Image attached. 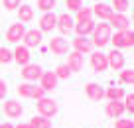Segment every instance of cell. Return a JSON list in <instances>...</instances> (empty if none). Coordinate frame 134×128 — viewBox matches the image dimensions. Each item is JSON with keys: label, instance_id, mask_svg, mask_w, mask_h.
I'll return each mask as SVG.
<instances>
[{"label": "cell", "instance_id": "1", "mask_svg": "<svg viewBox=\"0 0 134 128\" xmlns=\"http://www.w3.org/2000/svg\"><path fill=\"white\" fill-rule=\"evenodd\" d=\"M110 30H113V28H110L107 22L95 24V30H93V34H91V43H93V47L103 49V47L110 41V36H113V32H110Z\"/></svg>", "mask_w": 134, "mask_h": 128}, {"label": "cell", "instance_id": "2", "mask_svg": "<svg viewBox=\"0 0 134 128\" xmlns=\"http://www.w3.org/2000/svg\"><path fill=\"white\" fill-rule=\"evenodd\" d=\"M110 41H113V49L120 51L122 47H132L134 46V32L132 30H124V32H116L114 36H110Z\"/></svg>", "mask_w": 134, "mask_h": 128}, {"label": "cell", "instance_id": "3", "mask_svg": "<svg viewBox=\"0 0 134 128\" xmlns=\"http://www.w3.org/2000/svg\"><path fill=\"white\" fill-rule=\"evenodd\" d=\"M36 107H38L40 116H46V118H53V116L57 114V110H59L57 101L49 99V97H43V99H40L38 103H36Z\"/></svg>", "mask_w": 134, "mask_h": 128}, {"label": "cell", "instance_id": "4", "mask_svg": "<svg viewBox=\"0 0 134 128\" xmlns=\"http://www.w3.org/2000/svg\"><path fill=\"white\" fill-rule=\"evenodd\" d=\"M42 73H43V69H42V65H38V63H28V65H24V67H22V71H20L22 79H24L26 83L40 81Z\"/></svg>", "mask_w": 134, "mask_h": 128}, {"label": "cell", "instance_id": "5", "mask_svg": "<svg viewBox=\"0 0 134 128\" xmlns=\"http://www.w3.org/2000/svg\"><path fill=\"white\" fill-rule=\"evenodd\" d=\"M107 63H109V67L113 71H122V69H124L126 59H124V55H122V51L113 49L110 53H107Z\"/></svg>", "mask_w": 134, "mask_h": 128}, {"label": "cell", "instance_id": "6", "mask_svg": "<svg viewBox=\"0 0 134 128\" xmlns=\"http://www.w3.org/2000/svg\"><path fill=\"white\" fill-rule=\"evenodd\" d=\"M49 49H51V53H55V55H67V51H69V43H67V40L61 37V36L51 37V40H49Z\"/></svg>", "mask_w": 134, "mask_h": 128}, {"label": "cell", "instance_id": "7", "mask_svg": "<svg viewBox=\"0 0 134 128\" xmlns=\"http://www.w3.org/2000/svg\"><path fill=\"white\" fill-rule=\"evenodd\" d=\"M91 67L95 73H103V71L109 69V63H107V53L103 51H95L91 55Z\"/></svg>", "mask_w": 134, "mask_h": 128}, {"label": "cell", "instance_id": "8", "mask_svg": "<svg viewBox=\"0 0 134 128\" xmlns=\"http://www.w3.org/2000/svg\"><path fill=\"white\" fill-rule=\"evenodd\" d=\"M24 47H40L42 46V32L40 30H26L24 34Z\"/></svg>", "mask_w": 134, "mask_h": 128}, {"label": "cell", "instance_id": "9", "mask_svg": "<svg viewBox=\"0 0 134 128\" xmlns=\"http://www.w3.org/2000/svg\"><path fill=\"white\" fill-rule=\"evenodd\" d=\"M24 34H26V26L24 24H12L8 28V32H6V41H10V43H18V41L24 37Z\"/></svg>", "mask_w": 134, "mask_h": 128}, {"label": "cell", "instance_id": "10", "mask_svg": "<svg viewBox=\"0 0 134 128\" xmlns=\"http://www.w3.org/2000/svg\"><path fill=\"white\" fill-rule=\"evenodd\" d=\"M55 28H57L61 34H69V32H73V28H75V20H73L67 12L65 14H59L57 22H55Z\"/></svg>", "mask_w": 134, "mask_h": 128}, {"label": "cell", "instance_id": "11", "mask_svg": "<svg viewBox=\"0 0 134 128\" xmlns=\"http://www.w3.org/2000/svg\"><path fill=\"white\" fill-rule=\"evenodd\" d=\"M91 10H93V16H97L99 20H109V18L114 14L113 6L107 4V2H97V4L93 6Z\"/></svg>", "mask_w": 134, "mask_h": 128}, {"label": "cell", "instance_id": "12", "mask_svg": "<svg viewBox=\"0 0 134 128\" xmlns=\"http://www.w3.org/2000/svg\"><path fill=\"white\" fill-rule=\"evenodd\" d=\"M105 112L109 118H120L122 114H124V104H122V101H109L105 107Z\"/></svg>", "mask_w": 134, "mask_h": 128}, {"label": "cell", "instance_id": "13", "mask_svg": "<svg viewBox=\"0 0 134 128\" xmlns=\"http://www.w3.org/2000/svg\"><path fill=\"white\" fill-rule=\"evenodd\" d=\"M67 67H69V71L71 73H79V71H83V55L77 53V51H71V53H67Z\"/></svg>", "mask_w": 134, "mask_h": 128}, {"label": "cell", "instance_id": "14", "mask_svg": "<svg viewBox=\"0 0 134 128\" xmlns=\"http://www.w3.org/2000/svg\"><path fill=\"white\" fill-rule=\"evenodd\" d=\"M4 114L8 118H20L24 114V107L18 101H6L4 103Z\"/></svg>", "mask_w": 134, "mask_h": 128}, {"label": "cell", "instance_id": "15", "mask_svg": "<svg viewBox=\"0 0 134 128\" xmlns=\"http://www.w3.org/2000/svg\"><path fill=\"white\" fill-rule=\"evenodd\" d=\"M109 26H110V28H116L118 32H124V30L130 28V20L124 16V14H116V12H114L113 16L109 18Z\"/></svg>", "mask_w": 134, "mask_h": 128}, {"label": "cell", "instance_id": "16", "mask_svg": "<svg viewBox=\"0 0 134 128\" xmlns=\"http://www.w3.org/2000/svg\"><path fill=\"white\" fill-rule=\"evenodd\" d=\"M40 87L43 89V91H53L55 87H57V77L53 75V71H43L42 77H40Z\"/></svg>", "mask_w": 134, "mask_h": 128}, {"label": "cell", "instance_id": "17", "mask_svg": "<svg viewBox=\"0 0 134 128\" xmlns=\"http://www.w3.org/2000/svg\"><path fill=\"white\" fill-rule=\"evenodd\" d=\"M85 93L91 101H103L105 99V89L100 87L99 83H87L85 85Z\"/></svg>", "mask_w": 134, "mask_h": 128}, {"label": "cell", "instance_id": "18", "mask_svg": "<svg viewBox=\"0 0 134 128\" xmlns=\"http://www.w3.org/2000/svg\"><path fill=\"white\" fill-rule=\"evenodd\" d=\"M30 57H32V55H30V49L24 47V46H18L16 49L12 51V61H16L18 65H22V67L30 63Z\"/></svg>", "mask_w": 134, "mask_h": 128}, {"label": "cell", "instance_id": "19", "mask_svg": "<svg viewBox=\"0 0 134 128\" xmlns=\"http://www.w3.org/2000/svg\"><path fill=\"white\" fill-rule=\"evenodd\" d=\"M71 46H73V49H75L77 53H81V55L93 51V43H91L89 37H75V40L71 41Z\"/></svg>", "mask_w": 134, "mask_h": 128}, {"label": "cell", "instance_id": "20", "mask_svg": "<svg viewBox=\"0 0 134 128\" xmlns=\"http://www.w3.org/2000/svg\"><path fill=\"white\" fill-rule=\"evenodd\" d=\"M55 22H57V16L53 12H46L42 18H40V32H51L55 28Z\"/></svg>", "mask_w": 134, "mask_h": 128}, {"label": "cell", "instance_id": "21", "mask_svg": "<svg viewBox=\"0 0 134 128\" xmlns=\"http://www.w3.org/2000/svg\"><path fill=\"white\" fill-rule=\"evenodd\" d=\"M73 30H75L77 37H87V36H91L93 30H95V22H93V20H87V22H77Z\"/></svg>", "mask_w": 134, "mask_h": 128}, {"label": "cell", "instance_id": "22", "mask_svg": "<svg viewBox=\"0 0 134 128\" xmlns=\"http://www.w3.org/2000/svg\"><path fill=\"white\" fill-rule=\"evenodd\" d=\"M36 87H38V85H34V83H20L16 91H18V95H20L22 99H34Z\"/></svg>", "mask_w": 134, "mask_h": 128}, {"label": "cell", "instance_id": "23", "mask_svg": "<svg viewBox=\"0 0 134 128\" xmlns=\"http://www.w3.org/2000/svg\"><path fill=\"white\" fill-rule=\"evenodd\" d=\"M18 20L20 22H32L34 20V8L28 4H20V8H18Z\"/></svg>", "mask_w": 134, "mask_h": 128}, {"label": "cell", "instance_id": "24", "mask_svg": "<svg viewBox=\"0 0 134 128\" xmlns=\"http://www.w3.org/2000/svg\"><path fill=\"white\" fill-rule=\"evenodd\" d=\"M124 95H126V93L122 91L120 87H109V89H105V97L109 101H122V99H124Z\"/></svg>", "mask_w": 134, "mask_h": 128}, {"label": "cell", "instance_id": "25", "mask_svg": "<svg viewBox=\"0 0 134 128\" xmlns=\"http://www.w3.org/2000/svg\"><path fill=\"white\" fill-rule=\"evenodd\" d=\"M30 126L32 128H51V118H46V116H34L30 120Z\"/></svg>", "mask_w": 134, "mask_h": 128}, {"label": "cell", "instance_id": "26", "mask_svg": "<svg viewBox=\"0 0 134 128\" xmlns=\"http://www.w3.org/2000/svg\"><path fill=\"white\" fill-rule=\"evenodd\" d=\"M53 75L57 77V81H59V79H69V77H71V71H69V67H67L65 63H61V65L55 67Z\"/></svg>", "mask_w": 134, "mask_h": 128}, {"label": "cell", "instance_id": "27", "mask_svg": "<svg viewBox=\"0 0 134 128\" xmlns=\"http://www.w3.org/2000/svg\"><path fill=\"white\" fill-rule=\"evenodd\" d=\"M55 6H57V0H38V8L42 10L43 14L46 12H53Z\"/></svg>", "mask_w": 134, "mask_h": 128}, {"label": "cell", "instance_id": "28", "mask_svg": "<svg viewBox=\"0 0 134 128\" xmlns=\"http://www.w3.org/2000/svg\"><path fill=\"white\" fill-rule=\"evenodd\" d=\"M77 22H87V20H93V10L87 8V6H83V8L77 10Z\"/></svg>", "mask_w": 134, "mask_h": 128}, {"label": "cell", "instance_id": "29", "mask_svg": "<svg viewBox=\"0 0 134 128\" xmlns=\"http://www.w3.org/2000/svg\"><path fill=\"white\" fill-rule=\"evenodd\" d=\"M128 4H130L128 0H113V4H110V6H113V10L116 14H122L124 10H128Z\"/></svg>", "mask_w": 134, "mask_h": 128}, {"label": "cell", "instance_id": "30", "mask_svg": "<svg viewBox=\"0 0 134 128\" xmlns=\"http://www.w3.org/2000/svg\"><path fill=\"white\" fill-rule=\"evenodd\" d=\"M120 81L126 83V85H132L134 83V71L132 69H122L120 71Z\"/></svg>", "mask_w": 134, "mask_h": 128}, {"label": "cell", "instance_id": "31", "mask_svg": "<svg viewBox=\"0 0 134 128\" xmlns=\"http://www.w3.org/2000/svg\"><path fill=\"white\" fill-rule=\"evenodd\" d=\"M122 104H124V110H128L130 114H132V112H134V95H132V93H130V95H124Z\"/></svg>", "mask_w": 134, "mask_h": 128}, {"label": "cell", "instance_id": "32", "mask_svg": "<svg viewBox=\"0 0 134 128\" xmlns=\"http://www.w3.org/2000/svg\"><path fill=\"white\" fill-rule=\"evenodd\" d=\"M10 61H12V51L6 49V47H0V63L8 65Z\"/></svg>", "mask_w": 134, "mask_h": 128}, {"label": "cell", "instance_id": "33", "mask_svg": "<svg viewBox=\"0 0 134 128\" xmlns=\"http://www.w3.org/2000/svg\"><path fill=\"white\" fill-rule=\"evenodd\" d=\"M114 128H134V122L132 118H116Z\"/></svg>", "mask_w": 134, "mask_h": 128}, {"label": "cell", "instance_id": "34", "mask_svg": "<svg viewBox=\"0 0 134 128\" xmlns=\"http://www.w3.org/2000/svg\"><path fill=\"white\" fill-rule=\"evenodd\" d=\"M65 8L77 12L79 8H83V2H81V0H65Z\"/></svg>", "mask_w": 134, "mask_h": 128}, {"label": "cell", "instance_id": "35", "mask_svg": "<svg viewBox=\"0 0 134 128\" xmlns=\"http://www.w3.org/2000/svg\"><path fill=\"white\" fill-rule=\"evenodd\" d=\"M22 4V0H4V8L6 10H18Z\"/></svg>", "mask_w": 134, "mask_h": 128}, {"label": "cell", "instance_id": "36", "mask_svg": "<svg viewBox=\"0 0 134 128\" xmlns=\"http://www.w3.org/2000/svg\"><path fill=\"white\" fill-rule=\"evenodd\" d=\"M6 93H8V85H6L4 79H0V99H4Z\"/></svg>", "mask_w": 134, "mask_h": 128}, {"label": "cell", "instance_id": "37", "mask_svg": "<svg viewBox=\"0 0 134 128\" xmlns=\"http://www.w3.org/2000/svg\"><path fill=\"white\" fill-rule=\"evenodd\" d=\"M43 97H46V91H43V89L38 85V87H36V93H34V99L40 101V99H43Z\"/></svg>", "mask_w": 134, "mask_h": 128}, {"label": "cell", "instance_id": "38", "mask_svg": "<svg viewBox=\"0 0 134 128\" xmlns=\"http://www.w3.org/2000/svg\"><path fill=\"white\" fill-rule=\"evenodd\" d=\"M14 128H32V126H30V122H20L18 126H14Z\"/></svg>", "mask_w": 134, "mask_h": 128}, {"label": "cell", "instance_id": "39", "mask_svg": "<svg viewBox=\"0 0 134 128\" xmlns=\"http://www.w3.org/2000/svg\"><path fill=\"white\" fill-rule=\"evenodd\" d=\"M0 128H14L12 122H4V124H0Z\"/></svg>", "mask_w": 134, "mask_h": 128}, {"label": "cell", "instance_id": "40", "mask_svg": "<svg viewBox=\"0 0 134 128\" xmlns=\"http://www.w3.org/2000/svg\"><path fill=\"white\" fill-rule=\"evenodd\" d=\"M95 2H105V0H95Z\"/></svg>", "mask_w": 134, "mask_h": 128}]
</instances>
